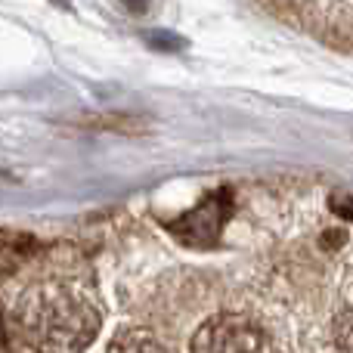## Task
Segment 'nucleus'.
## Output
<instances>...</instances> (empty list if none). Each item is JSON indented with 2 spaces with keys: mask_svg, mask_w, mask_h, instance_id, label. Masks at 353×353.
I'll use <instances>...</instances> for the list:
<instances>
[{
  "mask_svg": "<svg viewBox=\"0 0 353 353\" xmlns=\"http://www.w3.org/2000/svg\"><path fill=\"white\" fill-rule=\"evenodd\" d=\"M99 332V310L81 288L37 282L10 307L6 335L12 353H84Z\"/></svg>",
  "mask_w": 353,
  "mask_h": 353,
  "instance_id": "obj_1",
  "label": "nucleus"
},
{
  "mask_svg": "<svg viewBox=\"0 0 353 353\" xmlns=\"http://www.w3.org/2000/svg\"><path fill=\"white\" fill-rule=\"evenodd\" d=\"M189 353H270L263 329L248 316H214L195 332Z\"/></svg>",
  "mask_w": 353,
  "mask_h": 353,
  "instance_id": "obj_2",
  "label": "nucleus"
},
{
  "mask_svg": "<svg viewBox=\"0 0 353 353\" xmlns=\"http://www.w3.org/2000/svg\"><path fill=\"white\" fill-rule=\"evenodd\" d=\"M226 217H230V199H226L223 192H217V195H208L195 211L183 214L168 230H171L176 239H183L186 245L205 248V245L217 242V232H220V226L226 223Z\"/></svg>",
  "mask_w": 353,
  "mask_h": 353,
  "instance_id": "obj_3",
  "label": "nucleus"
},
{
  "mask_svg": "<svg viewBox=\"0 0 353 353\" xmlns=\"http://www.w3.org/2000/svg\"><path fill=\"white\" fill-rule=\"evenodd\" d=\"M109 353H174V350L146 329H124L115 335Z\"/></svg>",
  "mask_w": 353,
  "mask_h": 353,
  "instance_id": "obj_4",
  "label": "nucleus"
},
{
  "mask_svg": "<svg viewBox=\"0 0 353 353\" xmlns=\"http://www.w3.org/2000/svg\"><path fill=\"white\" fill-rule=\"evenodd\" d=\"M335 335H338V344H341V350L353 353V310H347L341 319H338Z\"/></svg>",
  "mask_w": 353,
  "mask_h": 353,
  "instance_id": "obj_5",
  "label": "nucleus"
}]
</instances>
